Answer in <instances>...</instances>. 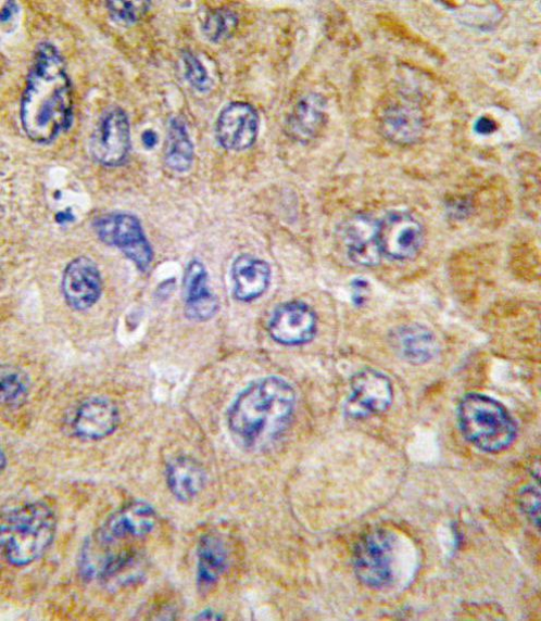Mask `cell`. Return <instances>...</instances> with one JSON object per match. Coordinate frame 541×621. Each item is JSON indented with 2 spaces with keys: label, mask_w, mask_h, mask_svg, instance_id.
<instances>
[{
  "label": "cell",
  "mask_w": 541,
  "mask_h": 621,
  "mask_svg": "<svg viewBox=\"0 0 541 621\" xmlns=\"http://www.w3.org/2000/svg\"><path fill=\"white\" fill-rule=\"evenodd\" d=\"M295 409L294 388L282 378L267 377L236 397L227 411V426L244 447L262 449L288 430Z\"/></svg>",
  "instance_id": "7a4b0ae2"
},
{
  "label": "cell",
  "mask_w": 541,
  "mask_h": 621,
  "mask_svg": "<svg viewBox=\"0 0 541 621\" xmlns=\"http://www.w3.org/2000/svg\"><path fill=\"white\" fill-rule=\"evenodd\" d=\"M231 278L235 297L248 303L266 292L273 271L265 261L250 254H241L232 263Z\"/></svg>",
  "instance_id": "e0dca14e"
},
{
  "label": "cell",
  "mask_w": 541,
  "mask_h": 621,
  "mask_svg": "<svg viewBox=\"0 0 541 621\" xmlns=\"http://www.w3.org/2000/svg\"><path fill=\"white\" fill-rule=\"evenodd\" d=\"M474 130L477 135L487 137L496 130V124L492 119L482 116L476 121Z\"/></svg>",
  "instance_id": "f546056e"
},
{
  "label": "cell",
  "mask_w": 541,
  "mask_h": 621,
  "mask_svg": "<svg viewBox=\"0 0 541 621\" xmlns=\"http://www.w3.org/2000/svg\"><path fill=\"white\" fill-rule=\"evenodd\" d=\"M260 116L246 102H231L218 114L215 123V139L218 145L230 152L251 149L259 137Z\"/></svg>",
  "instance_id": "30bf717a"
},
{
  "label": "cell",
  "mask_w": 541,
  "mask_h": 621,
  "mask_svg": "<svg viewBox=\"0 0 541 621\" xmlns=\"http://www.w3.org/2000/svg\"><path fill=\"white\" fill-rule=\"evenodd\" d=\"M121 422L119 410L110 398L92 397L78 408L73 430L84 441H101L111 436Z\"/></svg>",
  "instance_id": "9a60e30c"
},
{
  "label": "cell",
  "mask_w": 541,
  "mask_h": 621,
  "mask_svg": "<svg viewBox=\"0 0 541 621\" xmlns=\"http://www.w3.org/2000/svg\"><path fill=\"white\" fill-rule=\"evenodd\" d=\"M150 2H121L112 0L105 3L111 21L117 26L129 28L137 25L150 11Z\"/></svg>",
  "instance_id": "484cf974"
},
{
  "label": "cell",
  "mask_w": 541,
  "mask_h": 621,
  "mask_svg": "<svg viewBox=\"0 0 541 621\" xmlns=\"http://www.w3.org/2000/svg\"><path fill=\"white\" fill-rule=\"evenodd\" d=\"M18 14L20 5L11 0V2H8L3 8L2 13H0V22H2L3 25H7L12 22Z\"/></svg>",
  "instance_id": "4dcf8cb0"
},
{
  "label": "cell",
  "mask_w": 541,
  "mask_h": 621,
  "mask_svg": "<svg viewBox=\"0 0 541 621\" xmlns=\"http://www.w3.org/2000/svg\"><path fill=\"white\" fill-rule=\"evenodd\" d=\"M318 331V318L306 303L292 301L276 309L268 324V334L278 344L301 346L311 343Z\"/></svg>",
  "instance_id": "7c38bea8"
},
{
  "label": "cell",
  "mask_w": 541,
  "mask_h": 621,
  "mask_svg": "<svg viewBox=\"0 0 541 621\" xmlns=\"http://www.w3.org/2000/svg\"><path fill=\"white\" fill-rule=\"evenodd\" d=\"M158 521L154 508L147 502L134 500L114 511L92 538L106 546H121L150 534Z\"/></svg>",
  "instance_id": "ba28073f"
},
{
  "label": "cell",
  "mask_w": 541,
  "mask_h": 621,
  "mask_svg": "<svg viewBox=\"0 0 541 621\" xmlns=\"http://www.w3.org/2000/svg\"><path fill=\"white\" fill-rule=\"evenodd\" d=\"M74 219H75L74 215L70 211L62 212L56 217V220L60 224H64L66 221H73Z\"/></svg>",
  "instance_id": "836d02e7"
},
{
  "label": "cell",
  "mask_w": 541,
  "mask_h": 621,
  "mask_svg": "<svg viewBox=\"0 0 541 621\" xmlns=\"http://www.w3.org/2000/svg\"><path fill=\"white\" fill-rule=\"evenodd\" d=\"M56 532L58 517L47 503H29L10 510L0 525L5 559L15 567L32 565L50 549Z\"/></svg>",
  "instance_id": "3957f363"
},
{
  "label": "cell",
  "mask_w": 541,
  "mask_h": 621,
  "mask_svg": "<svg viewBox=\"0 0 541 621\" xmlns=\"http://www.w3.org/2000/svg\"><path fill=\"white\" fill-rule=\"evenodd\" d=\"M185 315L190 321L206 322L218 310L217 296L207 286V270L198 258L189 262L183 280Z\"/></svg>",
  "instance_id": "5bb4252c"
},
{
  "label": "cell",
  "mask_w": 541,
  "mask_h": 621,
  "mask_svg": "<svg viewBox=\"0 0 541 621\" xmlns=\"http://www.w3.org/2000/svg\"><path fill=\"white\" fill-rule=\"evenodd\" d=\"M30 392V380L21 369L13 366H4L0 372V397L2 404L8 407L23 405Z\"/></svg>",
  "instance_id": "cb8c5ba5"
},
{
  "label": "cell",
  "mask_w": 541,
  "mask_h": 621,
  "mask_svg": "<svg viewBox=\"0 0 541 621\" xmlns=\"http://www.w3.org/2000/svg\"><path fill=\"white\" fill-rule=\"evenodd\" d=\"M422 224L411 214L394 212L378 223V242L383 256L395 261L415 257L424 244Z\"/></svg>",
  "instance_id": "8fae6325"
},
{
  "label": "cell",
  "mask_w": 541,
  "mask_h": 621,
  "mask_svg": "<svg viewBox=\"0 0 541 621\" xmlns=\"http://www.w3.org/2000/svg\"><path fill=\"white\" fill-rule=\"evenodd\" d=\"M520 506L524 512L530 518V520L534 522V525L538 528L540 510V492L538 484L536 487L529 484L521 490Z\"/></svg>",
  "instance_id": "83f0119b"
},
{
  "label": "cell",
  "mask_w": 541,
  "mask_h": 621,
  "mask_svg": "<svg viewBox=\"0 0 541 621\" xmlns=\"http://www.w3.org/2000/svg\"><path fill=\"white\" fill-rule=\"evenodd\" d=\"M141 139H142V143L147 150L154 149L156 147V144L159 143V136L153 130H146L142 134Z\"/></svg>",
  "instance_id": "1f68e13d"
},
{
  "label": "cell",
  "mask_w": 541,
  "mask_h": 621,
  "mask_svg": "<svg viewBox=\"0 0 541 621\" xmlns=\"http://www.w3.org/2000/svg\"><path fill=\"white\" fill-rule=\"evenodd\" d=\"M20 113L24 132L40 145L54 143L73 127V83L65 58L51 42L40 43L35 51Z\"/></svg>",
  "instance_id": "6da1fadb"
},
{
  "label": "cell",
  "mask_w": 541,
  "mask_h": 621,
  "mask_svg": "<svg viewBox=\"0 0 541 621\" xmlns=\"http://www.w3.org/2000/svg\"><path fill=\"white\" fill-rule=\"evenodd\" d=\"M458 427L476 448L490 454L509 448L517 436V426L507 409L498 401L468 394L457 409Z\"/></svg>",
  "instance_id": "277c9868"
},
{
  "label": "cell",
  "mask_w": 541,
  "mask_h": 621,
  "mask_svg": "<svg viewBox=\"0 0 541 621\" xmlns=\"http://www.w3.org/2000/svg\"><path fill=\"white\" fill-rule=\"evenodd\" d=\"M197 583L200 590L213 587L228 566V550L225 542L215 534L203 535L197 548Z\"/></svg>",
  "instance_id": "ffe728a7"
},
{
  "label": "cell",
  "mask_w": 541,
  "mask_h": 621,
  "mask_svg": "<svg viewBox=\"0 0 541 621\" xmlns=\"http://www.w3.org/2000/svg\"><path fill=\"white\" fill-rule=\"evenodd\" d=\"M62 291L75 310H87L98 303L103 292L102 275L98 265L87 256L73 259L64 270Z\"/></svg>",
  "instance_id": "4fadbf2b"
},
{
  "label": "cell",
  "mask_w": 541,
  "mask_h": 621,
  "mask_svg": "<svg viewBox=\"0 0 541 621\" xmlns=\"http://www.w3.org/2000/svg\"><path fill=\"white\" fill-rule=\"evenodd\" d=\"M97 237L106 245L118 249L136 267L150 269L154 252L140 219L130 213L113 212L93 221Z\"/></svg>",
  "instance_id": "8992f818"
},
{
  "label": "cell",
  "mask_w": 541,
  "mask_h": 621,
  "mask_svg": "<svg viewBox=\"0 0 541 621\" xmlns=\"http://www.w3.org/2000/svg\"><path fill=\"white\" fill-rule=\"evenodd\" d=\"M391 340L397 353L414 365L428 364L439 354L436 337L420 326L402 327L393 333Z\"/></svg>",
  "instance_id": "44dd1931"
},
{
  "label": "cell",
  "mask_w": 541,
  "mask_h": 621,
  "mask_svg": "<svg viewBox=\"0 0 541 621\" xmlns=\"http://www.w3.org/2000/svg\"><path fill=\"white\" fill-rule=\"evenodd\" d=\"M381 129L386 138L398 144L416 142L424 130V121L417 106L410 102L394 103L382 115Z\"/></svg>",
  "instance_id": "d6986e66"
},
{
  "label": "cell",
  "mask_w": 541,
  "mask_h": 621,
  "mask_svg": "<svg viewBox=\"0 0 541 621\" xmlns=\"http://www.w3.org/2000/svg\"><path fill=\"white\" fill-rule=\"evenodd\" d=\"M393 402L390 379L376 370L357 372L351 381V394L345 404V414L354 420H363L386 413Z\"/></svg>",
  "instance_id": "9c48e42d"
},
{
  "label": "cell",
  "mask_w": 541,
  "mask_h": 621,
  "mask_svg": "<svg viewBox=\"0 0 541 621\" xmlns=\"http://www.w3.org/2000/svg\"><path fill=\"white\" fill-rule=\"evenodd\" d=\"M184 76L187 83L199 93H207L213 88V81L206 68L191 52L185 51L181 58Z\"/></svg>",
  "instance_id": "4316f807"
},
{
  "label": "cell",
  "mask_w": 541,
  "mask_h": 621,
  "mask_svg": "<svg viewBox=\"0 0 541 621\" xmlns=\"http://www.w3.org/2000/svg\"><path fill=\"white\" fill-rule=\"evenodd\" d=\"M131 145V125L127 113L119 106L106 109L90 138L92 160L103 167H121L128 161Z\"/></svg>",
  "instance_id": "52a82bcc"
},
{
  "label": "cell",
  "mask_w": 541,
  "mask_h": 621,
  "mask_svg": "<svg viewBox=\"0 0 541 621\" xmlns=\"http://www.w3.org/2000/svg\"><path fill=\"white\" fill-rule=\"evenodd\" d=\"M194 144L188 131L186 122L174 116L168 122L165 164L174 173L186 174L194 163Z\"/></svg>",
  "instance_id": "603a6c76"
},
{
  "label": "cell",
  "mask_w": 541,
  "mask_h": 621,
  "mask_svg": "<svg viewBox=\"0 0 541 621\" xmlns=\"http://www.w3.org/2000/svg\"><path fill=\"white\" fill-rule=\"evenodd\" d=\"M378 223L366 215L349 219L342 239L349 258L362 266H376L383 257L378 242Z\"/></svg>",
  "instance_id": "2e32d148"
},
{
  "label": "cell",
  "mask_w": 541,
  "mask_h": 621,
  "mask_svg": "<svg viewBox=\"0 0 541 621\" xmlns=\"http://www.w3.org/2000/svg\"><path fill=\"white\" fill-rule=\"evenodd\" d=\"M397 537L387 530L377 529L361 537L353 555L360 581L375 590L390 586L397 573Z\"/></svg>",
  "instance_id": "5b68a950"
},
{
  "label": "cell",
  "mask_w": 541,
  "mask_h": 621,
  "mask_svg": "<svg viewBox=\"0 0 541 621\" xmlns=\"http://www.w3.org/2000/svg\"><path fill=\"white\" fill-rule=\"evenodd\" d=\"M197 620H221L222 617L219 613L214 611L213 609H204L202 610L197 617Z\"/></svg>",
  "instance_id": "d6a6232c"
},
{
  "label": "cell",
  "mask_w": 541,
  "mask_h": 621,
  "mask_svg": "<svg viewBox=\"0 0 541 621\" xmlns=\"http://www.w3.org/2000/svg\"><path fill=\"white\" fill-rule=\"evenodd\" d=\"M166 482L171 493L177 500L188 503L203 491L206 483V474L196 460L188 457H178L167 466Z\"/></svg>",
  "instance_id": "7402d4cb"
},
{
  "label": "cell",
  "mask_w": 541,
  "mask_h": 621,
  "mask_svg": "<svg viewBox=\"0 0 541 621\" xmlns=\"http://www.w3.org/2000/svg\"><path fill=\"white\" fill-rule=\"evenodd\" d=\"M352 289L354 303L358 306L365 304L369 293V283L364 279H355Z\"/></svg>",
  "instance_id": "f1b7e54d"
},
{
  "label": "cell",
  "mask_w": 541,
  "mask_h": 621,
  "mask_svg": "<svg viewBox=\"0 0 541 621\" xmlns=\"http://www.w3.org/2000/svg\"><path fill=\"white\" fill-rule=\"evenodd\" d=\"M238 25L236 13L228 9L210 11L201 24L203 36L212 43H218L228 38Z\"/></svg>",
  "instance_id": "d4e9b609"
},
{
  "label": "cell",
  "mask_w": 541,
  "mask_h": 621,
  "mask_svg": "<svg viewBox=\"0 0 541 621\" xmlns=\"http://www.w3.org/2000/svg\"><path fill=\"white\" fill-rule=\"evenodd\" d=\"M327 100L311 93L295 105L288 121L289 134L297 141L307 143L314 140L324 129L328 121Z\"/></svg>",
  "instance_id": "ac0fdd59"
},
{
  "label": "cell",
  "mask_w": 541,
  "mask_h": 621,
  "mask_svg": "<svg viewBox=\"0 0 541 621\" xmlns=\"http://www.w3.org/2000/svg\"><path fill=\"white\" fill-rule=\"evenodd\" d=\"M7 456L4 451L2 452V456H0V464H2V471L7 469Z\"/></svg>",
  "instance_id": "e575fe53"
}]
</instances>
